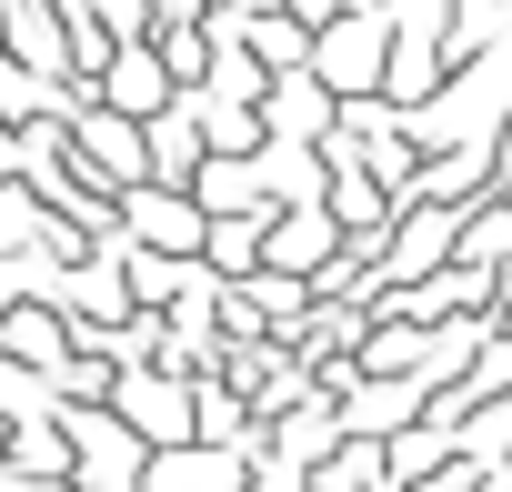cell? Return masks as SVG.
<instances>
[{
    "mask_svg": "<svg viewBox=\"0 0 512 492\" xmlns=\"http://www.w3.org/2000/svg\"><path fill=\"white\" fill-rule=\"evenodd\" d=\"M121 231L141 241V252H181V262H201L211 211H201L181 181H141V191H121Z\"/></svg>",
    "mask_w": 512,
    "mask_h": 492,
    "instance_id": "obj_6",
    "label": "cell"
},
{
    "mask_svg": "<svg viewBox=\"0 0 512 492\" xmlns=\"http://www.w3.org/2000/svg\"><path fill=\"white\" fill-rule=\"evenodd\" d=\"M161 61H171V81H181V91H201V81H211V61H221L211 21H171V31H161Z\"/></svg>",
    "mask_w": 512,
    "mask_h": 492,
    "instance_id": "obj_18",
    "label": "cell"
},
{
    "mask_svg": "<svg viewBox=\"0 0 512 492\" xmlns=\"http://www.w3.org/2000/svg\"><path fill=\"white\" fill-rule=\"evenodd\" d=\"M191 201L211 211V221H231V211H272V191H262V171H251V161H201V181H191Z\"/></svg>",
    "mask_w": 512,
    "mask_h": 492,
    "instance_id": "obj_16",
    "label": "cell"
},
{
    "mask_svg": "<svg viewBox=\"0 0 512 492\" xmlns=\"http://www.w3.org/2000/svg\"><path fill=\"white\" fill-rule=\"evenodd\" d=\"M71 141H81V161L111 181V191H141L151 181V121H131V111H111L91 81H81V111H71Z\"/></svg>",
    "mask_w": 512,
    "mask_h": 492,
    "instance_id": "obj_5",
    "label": "cell"
},
{
    "mask_svg": "<svg viewBox=\"0 0 512 492\" xmlns=\"http://www.w3.org/2000/svg\"><path fill=\"white\" fill-rule=\"evenodd\" d=\"M462 221L472 211H452V201H412V211H392V231H382V292L392 282H432V272H452L462 262ZM372 292V302H382Z\"/></svg>",
    "mask_w": 512,
    "mask_h": 492,
    "instance_id": "obj_3",
    "label": "cell"
},
{
    "mask_svg": "<svg viewBox=\"0 0 512 492\" xmlns=\"http://www.w3.org/2000/svg\"><path fill=\"white\" fill-rule=\"evenodd\" d=\"M241 41H251V61L262 71H312V21H292V11H241Z\"/></svg>",
    "mask_w": 512,
    "mask_h": 492,
    "instance_id": "obj_14",
    "label": "cell"
},
{
    "mask_svg": "<svg viewBox=\"0 0 512 492\" xmlns=\"http://www.w3.org/2000/svg\"><path fill=\"white\" fill-rule=\"evenodd\" d=\"M312 71L342 91V101H372L392 81V11H342L322 41H312Z\"/></svg>",
    "mask_w": 512,
    "mask_h": 492,
    "instance_id": "obj_4",
    "label": "cell"
},
{
    "mask_svg": "<svg viewBox=\"0 0 512 492\" xmlns=\"http://www.w3.org/2000/svg\"><path fill=\"white\" fill-rule=\"evenodd\" d=\"M141 492H251V452H221V442H181V452H151Z\"/></svg>",
    "mask_w": 512,
    "mask_h": 492,
    "instance_id": "obj_11",
    "label": "cell"
},
{
    "mask_svg": "<svg viewBox=\"0 0 512 492\" xmlns=\"http://www.w3.org/2000/svg\"><path fill=\"white\" fill-rule=\"evenodd\" d=\"M262 131H272V141L322 151V141L342 131V91H332L322 71H272V91H262Z\"/></svg>",
    "mask_w": 512,
    "mask_h": 492,
    "instance_id": "obj_8",
    "label": "cell"
},
{
    "mask_svg": "<svg viewBox=\"0 0 512 492\" xmlns=\"http://www.w3.org/2000/svg\"><path fill=\"white\" fill-rule=\"evenodd\" d=\"M111 111H131V121H161L171 101H181V81H171V61H161V41H121L111 51V71L91 81Z\"/></svg>",
    "mask_w": 512,
    "mask_h": 492,
    "instance_id": "obj_10",
    "label": "cell"
},
{
    "mask_svg": "<svg viewBox=\"0 0 512 492\" xmlns=\"http://www.w3.org/2000/svg\"><path fill=\"white\" fill-rule=\"evenodd\" d=\"M492 201H512V121L492 131Z\"/></svg>",
    "mask_w": 512,
    "mask_h": 492,
    "instance_id": "obj_19",
    "label": "cell"
},
{
    "mask_svg": "<svg viewBox=\"0 0 512 492\" xmlns=\"http://www.w3.org/2000/svg\"><path fill=\"white\" fill-rule=\"evenodd\" d=\"M151 21H161V31H171V21H211V0H151ZM161 31H151V41H161Z\"/></svg>",
    "mask_w": 512,
    "mask_h": 492,
    "instance_id": "obj_21",
    "label": "cell"
},
{
    "mask_svg": "<svg viewBox=\"0 0 512 492\" xmlns=\"http://www.w3.org/2000/svg\"><path fill=\"white\" fill-rule=\"evenodd\" d=\"M111 412H121V422L151 442V452H181V442H201V382H191V372H161V362H141V372H121Z\"/></svg>",
    "mask_w": 512,
    "mask_h": 492,
    "instance_id": "obj_2",
    "label": "cell"
},
{
    "mask_svg": "<svg viewBox=\"0 0 512 492\" xmlns=\"http://www.w3.org/2000/svg\"><path fill=\"white\" fill-rule=\"evenodd\" d=\"M61 432H71V482H81V492H141L151 442H141L111 402H61Z\"/></svg>",
    "mask_w": 512,
    "mask_h": 492,
    "instance_id": "obj_1",
    "label": "cell"
},
{
    "mask_svg": "<svg viewBox=\"0 0 512 492\" xmlns=\"http://www.w3.org/2000/svg\"><path fill=\"white\" fill-rule=\"evenodd\" d=\"M201 161H211V141H201V111H191V91H181V101L151 121V181H181V191H191Z\"/></svg>",
    "mask_w": 512,
    "mask_h": 492,
    "instance_id": "obj_13",
    "label": "cell"
},
{
    "mask_svg": "<svg viewBox=\"0 0 512 492\" xmlns=\"http://www.w3.org/2000/svg\"><path fill=\"white\" fill-rule=\"evenodd\" d=\"M21 161H31V141H21L11 121H0V181H21Z\"/></svg>",
    "mask_w": 512,
    "mask_h": 492,
    "instance_id": "obj_22",
    "label": "cell"
},
{
    "mask_svg": "<svg viewBox=\"0 0 512 492\" xmlns=\"http://www.w3.org/2000/svg\"><path fill=\"white\" fill-rule=\"evenodd\" d=\"M191 111H201V141H211L221 161H251V151L272 141V131H262V111H251V101H221V91H191Z\"/></svg>",
    "mask_w": 512,
    "mask_h": 492,
    "instance_id": "obj_15",
    "label": "cell"
},
{
    "mask_svg": "<svg viewBox=\"0 0 512 492\" xmlns=\"http://www.w3.org/2000/svg\"><path fill=\"white\" fill-rule=\"evenodd\" d=\"M352 252V231L332 221V201H292V211H272V272H292V282H312L322 292V272Z\"/></svg>",
    "mask_w": 512,
    "mask_h": 492,
    "instance_id": "obj_9",
    "label": "cell"
},
{
    "mask_svg": "<svg viewBox=\"0 0 512 492\" xmlns=\"http://www.w3.org/2000/svg\"><path fill=\"white\" fill-rule=\"evenodd\" d=\"M0 51L41 81H81V41H71V11L61 0H0Z\"/></svg>",
    "mask_w": 512,
    "mask_h": 492,
    "instance_id": "obj_7",
    "label": "cell"
},
{
    "mask_svg": "<svg viewBox=\"0 0 512 492\" xmlns=\"http://www.w3.org/2000/svg\"><path fill=\"white\" fill-rule=\"evenodd\" d=\"M81 352V322L61 302H21V312H0V362H31V372H61Z\"/></svg>",
    "mask_w": 512,
    "mask_h": 492,
    "instance_id": "obj_12",
    "label": "cell"
},
{
    "mask_svg": "<svg viewBox=\"0 0 512 492\" xmlns=\"http://www.w3.org/2000/svg\"><path fill=\"white\" fill-rule=\"evenodd\" d=\"M282 11H292V21H312V31H332V21L352 11V0H282Z\"/></svg>",
    "mask_w": 512,
    "mask_h": 492,
    "instance_id": "obj_20",
    "label": "cell"
},
{
    "mask_svg": "<svg viewBox=\"0 0 512 492\" xmlns=\"http://www.w3.org/2000/svg\"><path fill=\"white\" fill-rule=\"evenodd\" d=\"M11 472H21V482H71V432H61V412H41V422L11 432Z\"/></svg>",
    "mask_w": 512,
    "mask_h": 492,
    "instance_id": "obj_17",
    "label": "cell"
}]
</instances>
